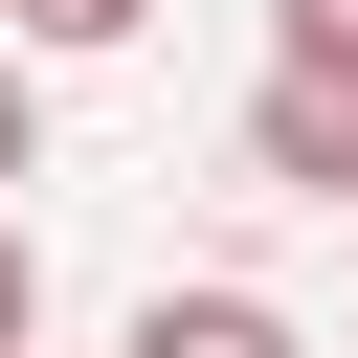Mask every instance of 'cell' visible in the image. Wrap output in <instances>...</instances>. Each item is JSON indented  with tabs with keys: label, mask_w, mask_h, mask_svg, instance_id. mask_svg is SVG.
<instances>
[{
	"label": "cell",
	"mask_w": 358,
	"mask_h": 358,
	"mask_svg": "<svg viewBox=\"0 0 358 358\" xmlns=\"http://www.w3.org/2000/svg\"><path fill=\"white\" fill-rule=\"evenodd\" d=\"M0 22H22V45H134L157 0H0Z\"/></svg>",
	"instance_id": "3"
},
{
	"label": "cell",
	"mask_w": 358,
	"mask_h": 358,
	"mask_svg": "<svg viewBox=\"0 0 358 358\" xmlns=\"http://www.w3.org/2000/svg\"><path fill=\"white\" fill-rule=\"evenodd\" d=\"M0 179H45V90H22V45H0Z\"/></svg>",
	"instance_id": "4"
},
{
	"label": "cell",
	"mask_w": 358,
	"mask_h": 358,
	"mask_svg": "<svg viewBox=\"0 0 358 358\" xmlns=\"http://www.w3.org/2000/svg\"><path fill=\"white\" fill-rule=\"evenodd\" d=\"M268 45H313V67H358V0H268Z\"/></svg>",
	"instance_id": "5"
},
{
	"label": "cell",
	"mask_w": 358,
	"mask_h": 358,
	"mask_svg": "<svg viewBox=\"0 0 358 358\" xmlns=\"http://www.w3.org/2000/svg\"><path fill=\"white\" fill-rule=\"evenodd\" d=\"M246 179H291V201H358V67L268 45V90H246Z\"/></svg>",
	"instance_id": "1"
},
{
	"label": "cell",
	"mask_w": 358,
	"mask_h": 358,
	"mask_svg": "<svg viewBox=\"0 0 358 358\" xmlns=\"http://www.w3.org/2000/svg\"><path fill=\"white\" fill-rule=\"evenodd\" d=\"M22 336H45V246L0 224V358H22Z\"/></svg>",
	"instance_id": "6"
},
{
	"label": "cell",
	"mask_w": 358,
	"mask_h": 358,
	"mask_svg": "<svg viewBox=\"0 0 358 358\" xmlns=\"http://www.w3.org/2000/svg\"><path fill=\"white\" fill-rule=\"evenodd\" d=\"M134 358H313V336H291L268 291H157V313H134Z\"/></svg>",
	"instance_id": "2"
}]
</instances>
